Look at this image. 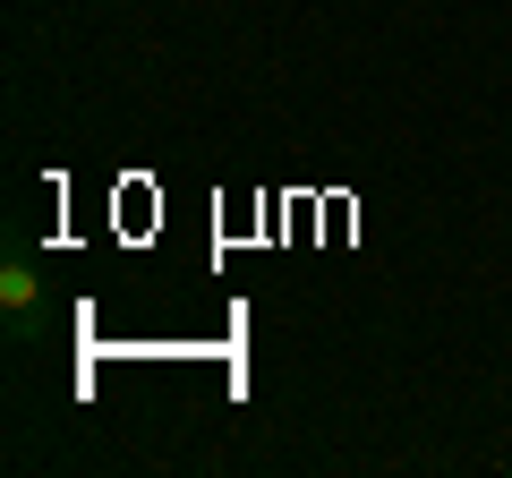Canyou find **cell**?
I'll return each instance as SVG.
<instances>
[{
    "label": "cell",
    "mask_w": 512,
    "mask_h": 478,
    "mask_svg": "<svg viewBox=\"0 0 512 478\" xmlns=\"http://www.w3.org/2000/svg\"><path fill=\"white\" fill-rule=\"evenodd\" d=\"M0 325H9V342H43L52 333V282H43L26 239L0 248Z\"/></svg>",
    "instance_id": "obj_1"
}]
</instances>
